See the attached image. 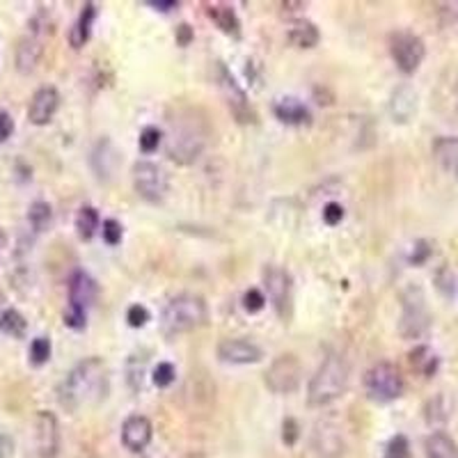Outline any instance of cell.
Segmentation results:
<instances>
[{"label":"cell","mask_w":458,"mask_h":458,"mask_svg":"<svg viewBox=\"0 0 458 458\" xmlns=\"http://www.w3.org/2000/svg\"><path fill=\"white\" fill-rule=\"evenodd\" d=\"M108 392V367L101 357H87L64 376L58 387V401L64 410L78 412L81 408L94 406L106 399Z\"/></svg>","instance_id":"obj_1"},{"label":"cell","mask_w":458,"mask_h":458,"mask_svg":"<svg viewBox=\"0 0 458 458\" xmlns=\"http://www.w3.org/2000/svg\"><path fill=\"white\" fill-rule=\"evenodd\" d=\"M348 390V365L340 355H328L310 380L307 401L312 408H323Z\"/></svg>","instance_id":"obj_2"},{"label":"cell","mask_w":458,"mask_h":458,"mask_svg":"<svg viewBox=\"0 0 458 458\" xmlns=\"http://www.w3.org/2000/svg\"><path fill=\"white\" fill-rule=\"evenodd\" d=\"M206 321H209V307H206L204 298L195 296V293H181L166 305L161 316V328L168 337H174L202 328Z\"/></svg>","instance_id":"obj_3"},{"label":"cell","mask_w":458,"mask_h":458,"mask_svg":"<svg viewBox=\"0 0 458 458\" xmlns=\"http://www.w3.org/2000/svg\"><path fill=\"white\" fill-rule=\"evenodd\" d=\"M365 392L376 403H390L403 395V376L392 362H378L365 374Z\"/></svg>","instance_id":"obj_4"},{"label":"cell","mask_w":458,"mask_h":458,"mask_svg":"<svg viewBox=\"0 0 458 458\" xmlns=\"http://www.w3.org/2000/svg\"><path fill=\"white\" fill-rule=\"evenodd\" d=\"M429 325H431V316H429L427 300H424V293L412 287L403 293L399 332L406 337V340H419V337L429 330Z\"/></svg>","instance_id":"obj_5"},{"label":"cell","mask_w":458,"mask_h":458,"mask_svg":"<svg viewBox=\"0 0 458 458\" xmlns=\"http://www.w3.org/2000/svg\"><path fill=\"white\" fill-rule=\"evenodd\" d=\"M133 188L145 202L158 204L168 195V174L156 163L140 161L133 166Z\"/></svg>","instance_id":"obj_6"},{"label":"cell","mask_w":458,"mask_h":458,"mask_svg":"<svg viewBox=\"0 0 458 458\" xmlns=\"http://www.w3.org/2000/svg\"><path fill=\"white\" fill-rule=\"evenodd\" d=\"M390 53H392V60L397 62L399 71L410 76L415 73L419 69V64L424 62L427 46H424V41L417 35L401 30L390 37Z\"/></svg>","instance_id":"obj_7"},{"label":"cell","mask_w":458,"mask_h":458,"mask_svg":"<svg viewBox=\"0 0 458 458\" xmlns=\"http://www.w3.org/2000/svg\"><path fill=\"white\" fill-rule=\"evenodd\" d=\"M302 380V365L296 355H280L270 362L266 372V385L275 395H291Z\"/></svg>","instance_id":"obj_8"},{"label":"cell","mask_w":458,"mask_h":458,"mask_svg":"<svg viewBox=\"0 0 458 458\" xmlns=\"http://www.w3.org/2000/svg\"><path fill=\"white\" fill-rule=\"evenodd\" d=\"M264 285L268 289V298L275 307L280 319H291L293 293H291V275L280 266H268L264 270Z\"/></svg>","instance_id":"obj_9"},{"label":"cell","mask_w":458,"mask_h":458,"mask_svg":"<svg viewBox=\"0 0 458 458\" xmlns=\"http://www.w3.org/2000/svg\"><path fill=\"white\" fill-rule=\"evenodd\" d=\"M218 85H220V90L225 94L229 111L234 113V117L238 119V122L241 124L255 122L257 115L253 111V106L248 103V94L243 92V87L236 83L234 76L227 71L225 64H218Z\"/></svg>","instance_id":"obj_10"},{"label":"cell","mask_w":458,"mask_h":458,"mask_svg":"<svg viewBox=\"0 0 458 458\" xmlns=\"http://www.w3.org/2000/svg\"><path fill=\"white\" fill-rule=\"evenodd\" d=\"M204 147V136L198 131V126H183L181 122L174 126L172 124V140L168 147V154L172 161L177 163H193L200 156Z\"/></svg>","instance_id":"obj_11"},{"label":"cell","mask_w":458,"mask_h":458,"mask_svg":"<svg viewBox=\"0 0 458 458\" xmlns=\"http://www.w3.org/2000/svg\"><path fill=\"white\" fill-rule=\"evenodd\" d=\"M60 449V427L53 412L41 410L35 417V458H56Z\"/></svg>","instance_id":"obj_12"},{"label":"cell","mask_w":458,"mask_h":458,"mask_svg":"<svg viewBox=\"0 0 458 458\" xmlns=\"http://www.w3.org/2000/svg\"><path fill=\"white\" fill-rule=\"evenodd\" d=\"M312 447L321 458H340L344 454V438L332 422H319L312 433Z\"/></svg>","instance_id":"obj_13"},{"label":"cell","mask_w":458,"mask_h":458,"mask_svg":"<svg viewBox=\"0 0 458 458\" xmlns=\"http://www.w3.org/2000/svg\"><path fill=\"white\" fill-rule=\"evenodd\" d=\"M218 357L227 365H255L264 357V351L248 340H223L218 344Z\"/></svg>","instance_id":"obj_14"},{"label":"cell","mask_w":458,"mask_h":458,"mask_svg":"<svg viewBox=\"0 0 458 458\" xmlns=\"http://www.w3.org/2000/svg\"><path fill=\"white\" fill-rule=\"evenodd\" d=\"M58 106H60V94L56 87H41V90L35 92L28 108V119L35 126H44L49 124L53 115L58 113Z\"/></svg>","instance_id":"obj_15"},{"label":"cell","mask_w":458,"mask_h":458,"mask_svg":"<svg viewBox=\"0 0 458 458\" xmlns=\"http://www.w3.org/2000/svg\"><path fill=\"white\" fill-rule=\"evenodd\" d=\"M151 422L145 415H131L122 427V442L128 452H143L151 442Z\"/></svg>","instance_id":"obj_16"},{"label":"cell","mask_w":458,"mask_h":458,"mask_svg":"<svg viewBox=\"0 0 458 458\" xmlns=\"http://www.w3.org/2000/svg\"><path fill=\"white\" fill-rule=\"evenodd\" d=\"M41 35H39V28L32 26V30L28 32V35L19 41V46H16V69L21 73H30V71H35V67L39 64L41 60Z\"/></svg>","instance_id":"obj_17"},{"label":"cell","mask_w":458,"mask_h":458,"mask_svg":"<svg viewBox=\"0 0 458 458\" xmlns=\"http://www.w3.org/2000/svg\"><path fill=\"white\" fill-rule=\"evenodd\" d=\"M96 298V282L85 270H76L69 280V307L87 312Z\"/></svg>","instance_id":"obj_18"},{"label":"cell","mask_w":458,"mask_h":458,"mask_svg":"<svg viewBox=\"0 0 458 458\" xmlns=\"http://www.w3.org/2000/svg\"><path fill=\"white\" fill-rule=\"evenodd\" d=\"M417 113V92L410 85L397 87L390 96V115L395 122L406 124L412 119V115Z\"/></svg>","instance_id":"obj_19"},{"label":"cell","mask_w":458,"mask_h":458,"mask_svg":"<svg viewBox=\"0 0 458 458\" xmlns=\"http://www.w3.org/2000/svg\"><path fill=\"white\" fill-rule=\"evenodd\" d=\"M433 156L447 174L458 177V136H444L435 140Z\"/></svg>","instance_id":"obj_20"},{"label":"cell","mask_w":458,"mask_h":458,"mask_svg":"<svg viewBox=\"0 0 458 458\" xmlns=\"http://www.w3.org/2000/svg\"><path fill=\"white\" fill-rule=\"evenodd\" d=\"M206 16H209L213 24L225 32V35H232V37L241 35V21H238L236 12L229 5H225V3L206 5Z\"/></svg>","instance_id":"obj_21"},{"label":"cell","mask_w":458,"mask_h":458,"mask_svg":"<svg viewBox=\"0 0 458 458\" xmlns=\"http://www.w3.org/2000/svg\"><path fill=\"white\" fill-rule=\"evenodd\" d=\"M273 111H275V117L280 119V122H285V124L298 126V124L310 122V111L298 99H280Z\"/></svg>","instance_id":"obj_22"},{"label":"cell","mask_w":458,"mask_h":458,"mask_svg":"<svg viewBox=\"0 0 458 458\" xmlns=\"http://www.w3.org/2000/svg\"><path fill=\"white\" fill-rule=\"evenodd\" d=\"M94 19H96V5L94 3H87L83 7L78 21H76L73 28H71V35H69L73 49H81V46H85V44H87V39H90V35H92Z\"/></svg>","instance_id":"obj_23"},{"label":"cell","mask_w":458,"mask_h":458,"mask_svg":"<svg viewBox=\"0 0 458 458\" xmlns=\"http://www.w3.org/2000/svg\"><path fill=\"white\" fill-rule=\"evenodd\" d=\"M429 458H458V444L442 431L431 433L427 442H424Z\"/></svg>","instance_id":"obj_24"},{"label":"cell","mask_w":458,"mask_h":458,"mask_svg":"<svg viewBox=\"0 0 458 458\" xmlns=\"http://www.w3.org/2000/svg\"><path fill=\"white\" fill-rule=\"evenodd\" d=\"M319 39H321L319 28H316L312 21H296V24L289 28V41L298 49H314L316 44H319Z\"/></svg>","instance_id":"obj_25"},{"label":"cell","mask_w":458,"mask_h":458,"mask_svg":"<svg viewBox=\"0 0 458 458\" xmlns=\"http://www.w3.org/2000/svg\"><path fill=\"white\" fill-rule=\"evenodd\" d=\"M96 229H99V213H96L94 206H83L78 215H76V232H78L83 241H90Z\"/></svg>","instance_id":"obj_26"},{"label":"cell","mask_w":458,"mask_h":458,"mask_svg":"<svg viewBox=\"0 0 458 458\" xmlns=\"http://www.w3.org/2000/svg\"><path fill=\"white\" fill-rule=\"evenodd\" d=\"M410 365L424 376H433L435 369H438V357H435V353L429 346H417L415 351L410 353Z\"/></svg>","instance_id":"obj_27"},{"label":"cell","mask_w":458,"mask_h":458,"mask_svg":"<svg viewBox=\"0 0 458 458\" xmlns=\"http://www.w3.org/2000/svg\"><path fill=\"white\" fill-rule=\"evenodd\" d=\"M28 220L32 225L35 232H44V229H49L51 223H53V209L49 202H32L30 209H28Z\"/></svg>","instance_id":"obj_28"},{"label":"cell","mask_w":458,"mask_h":458,"mask_svg":"<svg viewBox=\"0 0 458 458\" xmlns=\"http://www.w3.org/2000/svg\"><path fill=\"white\" fill-rule=\"evenodd\" d=\"M0 330L16 337V340H21V337H24L26 330H28V323L16 310H5L3 314H0Z\"/></svg>","instance_id":"obj_29"},{"label":"cell","mask_w":458,"mask_h":458,"mask_svg":"<svg viewBox=\"0 0 458 458\" xmlns=\"http://www.w3.org/2000/svg\"><path fill=\"white\" fill-rule=\"evenodd\" d=\"M101 161H103V168H101V172H99V177H111V170H108L106 163L111 161L113 166H117V151H115V147H113L111 140H101V143L96 145V149H94V154H92V166H99Z\"/></svg>","instance_id":"obj_30"},{"label":"cell","mask_w":458,"mask_h":458,"mask_svg":"<svg viewBox=\"0 0 458 458\" xmlns=\"http://www.w3.org/2000/svg\"><path fill=\"white\" fill-rule=\"evenodd\" d=\"M49 357H51V342L46 340V337H37L35 342L30 344V360H32V365H44V362H49Z\"/></svg>","instance_id":"obj_31"},{"label":"cell","mask_w":458,"mask_h":458,"mask_svg":"<svg viewBox=\"0 0 458 458\" xmlns=\"http://www.w3.org/2000/svg\"><path fill=\"white\" fill-rule=\"evenodd\" d=\"M385 458H410V442L406 435H395L385 447Z\"/></svg>","instance_id":"obj_32"},{"label":"cell","mask_w":458,"mask_h":458,"mask_svg":"<svg viewBox=\"0 0 458 458\" xmlns=\"http://www.w3.org/2000/svg\"><path fill=\"white\" fill-rule=\"evenodd\" d=\"M161 140H163L161 131L156 126H147L143 128V133H140V149H143L145 154H154L161 145Z\"/></svg>","instance_id":"obj_33"},{"label":"cell","mask_w":458,"mask_h":458,"mask_svg":"<svg viewBox=\"0 0 458 458\" xmlns=\"http://www.w3.org/2000/svg\"><path fill=\"white\" fill-rule=\"evenodd\" d=\"M177 378V369L170 362H158V367L154 369V385L156 387H170Z\"/></svg>","instance_id":"obj_34"},{"label":"cell","mask_w":458,"mask_h":458,"mask_svg":"<svg viewBox=\"0 0 458 458\" xmlns=\"http://www.w3.org/2000/svg\"><path fill=\"white\" fill-rule=\"evenodd\" d=\"M447 417V408H444V397H435L433 401H429V406H427V419L431 424H440L444 422Z\"/></svg>","instance_id":"obj_35"},{"label":"cell","mask_w":458,"mask_h":458,"mask_svg":"<svg viewBox=\"0 0 458 458\" xmlns=\"http://www.w3.org/2000/svg\"><path fill=\"white\" fill-rule=\"evenodd\" d=\"M126 321L131 328H143V325H147V321H149L147 307H143V305H131L126 312Z\"/></svg>","instance_id":"obj_36"},{"label":"cell","mask_w":458,"mask_h":458,"mask_svg":"<svg viewBox=\"0 0 458 458\" xmlns=\"http://www.w3.org/2000/svg\"><path fill=\"white\" fill-rule=\"evenodd\" d=\"M264 305H266V296L261 293L259 289H248L245 291V296H243V307L248 312H261L264 310Z\"/></svg>","instance_id":"obj_37"},{"label":"cell","mask_w":458,"mask_h":458,"mask_svg":"<svg viewBox=\"0 0 458 458\" xmlns=\"http://www.w3.org/2000/svg\"><path fill=\"white\" fill-rule=\"evenodd\" d=\"M344 220V206L337 204V202H330L323 206V223L330 225V227H337Z\"/></svg>","instance_id":"obj_38"},{"label":"cell","mask_w":458,"mask_h":458,"mask_svg":"<svg viewBox=\"0 0 458 458\" xmlns=\"http://www.w3.org/2000/svg\"><path fill=\"white\" fill-rule=\"evenodd\" d=\"M103 241L108 245H117L119 241H122V225H119L117 220H106L103 223Z\"/></svg>","instance_id":"obj_39"},{"label":"cell","mask_w":458,"mask_h":458,"mask_svg":"<svg viewBox=\"0 0 458 458\" xmlns=\"http://www.w3.org/2000/svg\"><path fill=\"white\" fill-rule=\"evenodd\" d=\"M298 435H300L298 422L293 419V417H287V419H285V424H282V440H285V442L291 447V444H296Z\"/></svg>","instance_id":"obj_40"},{"label":"cell","mask_w":458,"mask_h":458,"mask_svg":"<svg viewBox=\"0 0 458 458\" xmlns=\"http://www.w3.org/2000/svg\"><path fill=\"white\" fill-rule=\"evenodd\" d=\"M64 323H67L69 328H73V330L85 328V312L69 307L67 312H64Z\"/></svg>","instance_id":"obj_41"},{"label":"cell","mask_w":458,"mask_h":458,"mask_svg":"<svg viewBox=\"0 0 458 458\" xmlns=\"http://www.w3.org/2000/svg\"><path fill=\"white\" fill-rule=\"evenodd\" d=\"M429 255H431L429 243H427V241H417V243H415V250H412V255H410V264L419 266V264H424V261L429 259Z\"/></svg>","instance_id":"obj_42"},{"label":"cell","mask_w":458,"mask_h":458,"mask_svg":"<svg viewBox=\"0 0 458 458\" xmlns=\"http://www.w3.org/2000/svg\"><path fill=\"white\" fill-rule=\"evenodd\" d=\"M14 133V119L9 117V113L0 111V143L9 140V136Z\"/></svg>","instance_id":"obj_43"},{"label":"cell","mask_w":458,"mask_h":458,"mask_svg":"<svg viewBox=\"0 0 458 458\" xmlns=\"http://www.w3.org/2000/svg\"><path fill=\"white\" fill-rule=\"evenodd\" d=\"M442 12L447 14V19H449V24L458 28V3H449V5H444Z\"/></svg>","instance_id":"obj_44"},{"label":"cell","mask_w":458,"mask_h":458,"mask_svg":"<svg viewBox=\"0 0 458 458\" xmlns=\"http://www.w3.org/2000/svg\"><path fill=\"white\" fill-rule=\"evenodd\" d=\"M151 7H156V9H161V12H170V9H177V3H174V0H151L149 3Z\"/></svg>","instance_id":"obj_45"},{"label":"cell","mask_w":458,"mask_h":458,"mask_svg":"<svg viewBox=\"0 0 458 458\" xmlns=\"http://www.w3.org/2000/svg\"><path fill=\"white\" fill-rule=\"evenodd\" d=\"M9 454H12V440L0 435V458H9Z\"/></svg>","instance_id":"obj_46"},{"label":"cell","mask_w":458,"mask_h":458,"mask_svg":"<svg viewBox=\"0 0 458 458\" xmlns=\"http://www.w3.org/2000/svg\"><path fill=\"white\" fill-rule=\"evenodd\" d=\"M190 37H193L190 28L188 26H179V44H183V46H186V44L190 41Z\"/></svg>","instance_id":"obj_47"},{"label":"cell","mask_w":458,"mask_h":458,"mask_svg":"<svg viewBox=\"0 0 458 458\" xmlns=\"http://www.w3.org/2000/svg\"><path fill=\"white\" fill-rule=\"evenodd\" d=\"M5 243H7V238H5V234H3V232H0V250L5 248Z\"/></svg>","instance_id":"obj_48"}]
</instances>
